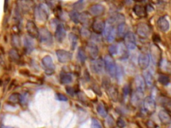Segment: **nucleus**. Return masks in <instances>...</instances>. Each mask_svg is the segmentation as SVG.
<instances>
[{"label": "nucleus", "instance_id": "obj_7", "mask_svg": "<svg viewBox=\"0 0 171 128\" xmlns=\"http://www.w3.org/2000/svg\"><path fill=\"white\" fill-rule=\"evenodd\" d=\"M26 30L31 38H37L39 36V30L34 22L29 21L26 24Z\"/></svg>", "mask_w": 171, "mask_h": 128}, {"label": "nucleus", "instance_id": "obj_31", "mask_svg": "<svg viewBox=\"0 0 171 128\" xmlns=\"http://www.w3.org/2000/svg\"><path fill=\"white\" fill-rule=\"evenodd\" d=\"M69 17L75 24H78L80 22V14L76 11H72L69 13Z\"/></svg>", "mask_w": 171, "mask_h": 128}, {"label": "nucleus", "instance_id": "obj_19", "mask_svg": "<svg viewBox=\"0 0 171 128\" xmlns=\"http://www.w3.org/2000/svg\"><path fill=\"white\" fill-rule=\"evenodd\" d=\"M24 48L26 53L30 54L34 49V42L32 38L30 37H25L24 39Z\"/></svg>", "mask_w": 171, "mask_h": 128}, {"label": "nucleus", "instance_id": "obj_8", "mask_svg": "<svg viewBox=\"0 0 171 128\" xmlns=\"http://www.w3.org/2000/svg\"><path fill=\"white\" fill-rule=\"evenodd\" d=\"M43 5H38L35 10V16H36V18L38 20H40V21H46L48 17L47 11H46L45 7L43 6Z\"/></svg>", "mask_w": 171, "mask_h": 128}, {"label": "nucleus", "instance_id": "obj_14", "mask_svg": "<svg viewBox=\"0 0 171 128\" xmlns=\"http://www.w3.org/2000/svg\"><path fill=\"white\" fill-rule=\"evenodd\" d=\"M87 49L89 54V56L92 60H96L98 56V48L94 43L90 42L87 45Z\"/></svg>", "mask_w": 171, "mask_h": 128}, {"label": "nucleus", "instance_id": "obj_41", "mask_svg": "<svg viewBox=\"0 0 171 128\" xmlns=\"http://www.w3.org/2000/svg\"><path fill=\"white\" fill-rule=\"evenodd\" d=\"M82 35L83 36H85V37H88V36H90V31H88L87 30H86V29H82Z\"/></svg>", "mask_w": 171, "mask_h": 128}, {"label": "nucleus", "instance_id": "obj_27", "mask_svg": "<svg viewBox=\"0 0 171 128\" xmlns=\"http://www.w3.org/2000/svg\"><path fill=\"white\" fill-rule=\"evenodd\" d=\"M69 42H70L71 48L72 50H74L77 45L78 39V36H76V35H75L74 33H71L69 34Z\"/></svg>", "mask_w": 171, "mask_h": 128}, {"label": "nucleus", "instance_id": "obj_38", "mask_svg": "<svg viewBox=\"0 0 171 128\" xmlns=\"http://www.w3.org/2000/svg\"><path fill=\"white\" fill-rule=\"evenodd\" d=\"M116 124L118 127L120 128H123L126 126V123L125 121H124L122 119L119 118L116 121Z\"/></svg>", "mask_w": 171, "mask_h": 128}, {"label": "nucleus", "instance_id": "obj_29", "mask_svg": "<svg viewBox=\"0 0 171 128\" xmlns=\"http://www.w3.org/2000/svg\"><path fill=\"white\" fill-rule=\"evenodd\" d=\"M20 97H21V95L17 94V93H13V94H11L10 97H9L8 100L9 101H10L11 103H17L20 102Z\"/></svg>", "mask_w": 171, "mask_h": 128}, {"label": "nucleus", "instance_id": "obj_17", "mask_svg": "<svg viewBox=\"0 0 171 128\" xmlns=\"http://www.w3.org/2000/svg\"><path fill=\"white\" fill-rule=\"evenodd\" d=\"M157 25L162 31H167L169 30L170 24L166 17H161L157 21Z\"/></svg>", "mask_w": 171, "mask_h": 128}, {"label": "nucleus", "instance_id": "obj_12", "mask_svg": "<svg viewBox=\"0 0 171 128\" xmlns=\"http://www.w3.org/2000/svg\"><path fill=\"white\" fill-rule=\"evenodd\" d=\"M66 31L64 26L62 24H58L57 25L56 30L55 32V37L58 42H62L65 39Z\"/></svg>", "mask_w": 171, "mask_h": 128}, {"label": "nucleus", "instance_id": "obj_42", "mask_svg": "<svg viewBox=\"0 0 171 128\" xmlns=\"http://www.w3.org/2000/svg\"><path fill=\"white\" fill-rule=\"evenodd\" d=\"M8 4H9V0H5L4 1V11L6 12L7 9H8Z\"/></svg>", "mask_w": 171, "mask_h": 128}, {"label": "nucleus", "instance_id": "obj_4", "mask_svg": "<svg viewBox=\"0 0 171 128\" xmlns=\"http://www.w3.org/2000/svg\"><path fill=\"white\" fill-rule=\"evenodd\" d=\"M143 106L145 112L149 114L155 113L156 110V101L155 99L150 96L146 97L144 100Z\"/></svg>", "mask_w": 171, "mask_h": 128}, {"label": "nucleus", "instance_id": "obj_6", "mask_svg": "<svg viewBox=\"0 0 171 128\" xmlns=\"http://www.w3.org/2000/svg\"><path fill=\"white\" fill-rule=\"evenodd\" d=\"M56 56L59 62L62 63L69 62L72 58V54L70 52L63 50V49H58V50H57Z\"/></svg>", "mask_w": 171, "mask_h": 128}, {"label": "nucleus", "instance_id": "obj_36", "mask_svg": "<svg viewBox=\"0 0 171 128\" xmlns=\"http://www.w3.org/2000/svg\"><path fill=\"white\" fill-rule=\"evenodd\" d=\"M91 128H102L100 122L96 119H92V127Z\"/></svg>", "mask_w": 171, "mask_h": 128}, {"label": "nucleus", "instance_id": "obj_1", "mask_svg": "<svg viewBox=\"0 0 171 128\" xmlns=\"http://www.w3.org/2000/svg\"><path fill=\"white\" fill-rule=\"evenodd\" d=\"M104 67L106 69L107 72L111 77H115L116 74L117 67L116 65V63L113 58L110 56H106L104 59Z\"/></svg>", "mask_w": 171, "mask_h": 128}, {"label": "nucleus", "instance_id": "obj_32", "mask_svg": "<svg viewBox=\"0 0 171 128\" xmlns=\"http://www.w3.org/2000/svg\"><path fill=\"white\" fill-rule=\"evenodd\" d=\"M78 58L81 63H84L86 60V55L85 51L82 48H79L78 51Z\"/></svg>", "mask_w": 171, "mask_h": 128}, {"label": "nucleus", "instance_id": "obj_40", "mask_svg": "<svg viewBox=\"0 0 171 128\" xmlns=\"http://www.w3.org/2000/svg\"><path fill=\"white\" fill-rule=\"evenodd\" d=\"M66 92H67V93L69 95H70L71 96L74 95L75 91H74V88H72V87H66Z\"/></svg>", "mask_w": 171, "mask_h": 128}, {"label": "nucleus", "instance_id": "obj_43", "mask_svg": "<svg viewBox=\"0 0 171 128\" xmlns=\"http://www.w3.org/2000/svg\"><path fill=\"white\" fill-rule=\"evenodd\" d=\"M1 128H12V127H5V126H2Z\"/></svg>", "mask_w": 171, "mask_h": 128}, {"label": "nucleus", "instance_id": "obj_5", "mask_svg": "<svg viewBox=\"0 0 171 128\" xmlns=\"http://www.w3.org/2000/svg\"><path fill=\"white\" fill-rule=\"evenodd\" d=\"M124 37V45L129 49H134L137 47V42L134 35L132 32H128Z\"/></svg>", "mask_w": 171, "mask_h": 128}, {"label": "nucleus", "instance_id": "obj_35", "mask_svg": "<svg viewBox=\"0 0 171 128\" xmlns=\"http://www.w3.org/2000/svg\"><path fill=\"white\" fill-rule=\"evenodd\" d=\"M109 53L111 54L112 56H114L118 54V46L116 45H112L109 47L108 49Z\"/></svg>", "mask_w": 171, "mask_h": 128}, {"label": "nucleus", "instance_id": "obj_16", "mask_svg": "<svg viewBox=\"0 0 171 128\" xmlns=\"http://www.w3.org/2000/svg\"><path fill=\"white\" fill-rule=\"evenodd\" d=\"M105 11V8L102 5L96 4L92 5L90 8L89 9V11L92 15L95 16H101Z\"/></svg>", "mask_w": 171, "mask_h": 128}, {"label": "nucleus", "instance_id": "obj_20", "mask_svg": "<svg viewBox=\"0 0 171 128\" xmlns=\"http://www.w3.org/2000/svg\"><path fill=\"white\" fill-rule=\"evenodd\" d=\"M118 54H119L120 60H126L129 56V52L126 48V46L122 43L119 47H118Z\"/></svg>", "mask_w": 171, "mask_h": 128}, {"label": "nucleus", "instance_id": "obj_10", "mask_svg": "<svg viewBox=\"0 0 171 128\" xmlns=\"http://www.w3.org/2000/svg\"><path fill=\"white\" fill-rule=\"evenodd\" d=\"M138 65L142 69H146L150 64V56L147 54H140L138 60Z\"/></svg>", "mask_w": 171, "mask_h": 128}, {"label": "nucleus", "instance_id": "obj_18", "mask_svg": "<svg viewBox=\"0 0 171 128\" xmlns=\"http://www.w3.org/2000/svg\"><path fill=\"white\" fill-rule=\"evenodd\" d=\"M158 117L161 121L163 124L168 125L171 124V116L167 112L164 110H161L158 113Z\"/></svg>", "mask_w": 171, "mask_h": 128}, {"label": "nucleus", "instance_id": "obj_11", "mask_svg": "<svg viewBox=\"0 0 171 128\" xmlns=\"http://www.w3.org/2000/svg\"><path fill=\"white\" fill-rule=\"evenodd\" d=\"M137 32L139 36L143 38L149 37L150 33V28L149 25L146 24H140L137 27Z\"/></svg>", "mask_w": 171, "mask_h": 128}, {"label": "nucleus", "instance_id": "obj_37", "mask_svg": "<svg viewBox=\"0 0 171 128\" xmlns=\"http://www.w3.org/2000/svg\"><path fill=\"white\" fill-rule=\"evenodd\" d=\"M56 96V99L57 100L61 101H68V97L63 94H57Z\"/></svg>", "mask_w": 171, "mask_h": 128}, {"label": "nucleus", "instance_id": "obj_24", "mask_svg": "<svg viewBox=\"0 0 171 128\" xmlns=\"http://www.w3.org/2000/svg\"><path fill=\"white\" fill-rule=\"evenodd\" d=\"M127 31V26L124 24V23H121L118 25V27L117 29V34L118 36L119 37H124L125 35L128 33Z\"/></svg>", "mask_w": 171, "mask_h": 128}, {"label": "nucleus", "instance_id": "obj_9", "mask_svg": "<svg viewBox=\"0 0 171 128\" xmlns=\"http://www.w3.org/2000/svg\"><path fill=\"white\" fill-rule=\"evenodd\" d=\"M91 68L92 71L96 73V74H100V73H102L104 69V60L101 59V58L94 60L91 63Z\"/></svg>", "mask_w": 171, "mask_h": 128}, {"label": "nucleus", "instance_id": "obj_33", "mask_svg": "<svg viewBox=\"0 0 171 128\" xmlns=\"http://www.w3.org/2000/svg\"><path fill=\"white\" fill-rule=\"evenodd\" d=\"M97 112L98 114H99L101 117H102V118L106 117L107 114H108V113H107V111L105 107H104V106L101 104L98 105L97 107Z\"/></svg>", "mask_w": 171, "mask_h": 128}, {"label": "nucleus", "instance_id": "obj_3", "mask_svg": "<svg viewBox=\"0 0 171 128\" xmlns=\"http://www.w3.org/2000/svg\"><path fill=\"white\" fill-rule=\"evenodd\" d=\"M42 64L46 74L50 75L54 74L55 71V65L52 58L50 56H46L42 58Z\"/></svg>", "mask_w": 171, "mask_h": 128}, {"label": "nucleus", "instance_id": "obj_30", "mask_svg": "<svg viewBox=\"0 0 171 128\" xmlns=\"http://www.w3.org/2000/svg\"><path fill=\"white\" fill-rule=\"evenodd\" d=\"M11 43H12L13 47L16 48H19L20 45H21V41H20L19 37L17 34L12 36V37H11Z\"/></svg>", "mask_w": 171, "mask_h": 128}, {"label": "nucleus", "instance_id": "obj_25", "mask_svg": "<svg viewBox=\"0 0 171 128\" xmlns=\"http://www.w3.org/2000/svg\"><path fill=\"white\" fill-rule=\"evenodd\" d=\"M9 56L11 61H13V62L18 63L20 61V56L18 54V52L15 49H12L9 51Z\"/></svg>", "mask_w": 171, "mask_h": 128}, {"label": "nucleus", "instance_id": "obj_26", "mask_svg": "<svg viewBox=\"0 0 171 128\" xmlns=\"http://www.w3.org/2000/svg\"><path fill=\"white\" fill-rule=\"evenodd\" d=\"M108 92L110 97H111L112 100L114 101H116L118 100V95L117 89L114 88V87L111 86L109 88Z\"/></svg>", "mask_w": 171, "mask_h": 128}, {"label": "nucleus", "instance_id": "obj_34", "mask_svg": "<svg viewBox=\"0 0 171 128\" xmlns=\"http://www.w3.org/2000/svg\"><path fill=\"white\" fill-rule=\"evenodd\" d=\"M115 36H116V31H115V29L113 28L106 37L107 41H108V42H113L115 38Z\"/></svg>", "mask_w": 171, "mask_h": 128}, {"label": "nucleus", "instance_id": "obj_22", "mask_svg": "<svg viewBox=\"0 0 171 128\" xmlns=\"http://www.w3.org/2000/svg\"><path fill=\"white\" fill-rule=\"evenodd\" d=\"M133 11H134V13L136 15L138 16V17H145L146 16V8L141 6V5H135L134 7V9H133Z\"/></svg>", "mask_w": 171, "mask_h": 128}, {"label": "nucleus", "instance_id": "obj_21", "mask_svg": "<svg viewBox=\"0 0 171 128\" xmlns=\"http://www.w3.org/2000/svg\"><path fill=\"white\" fill-rule=\"evenodd\" d=\"M60 82L62 84H65V85H67V84H69L72 82V76L70 74H68V73L66 72H62L61 73L60 76Z\"/></svg>", "mask_w": 171, "mask_h": 128}, {"label": "nucleus", "instance_id": "obj_15", "mask_svg": "<svg viewBox=\"0 0 171 128\" xmlns=\"http://www.w3.org/2000/svg\"><path fill=\"white\" fill-rule=\"evenodd\" d=\"M135 85L136 89L138 93L144 94V90H145V81L144 80V78L142 77L140 75H138L135 79Z\"/></svg>", "mask_w": 171, "mask_h": 128}, {"label": "nucleus", "instance_id": "obj_28", "mask_svg": "<svg viewBox=\"0 0 171 128\" xmlns=\"http://www.w3.org/2000/svg\"><path fill=\"white\" fill-rule=\"evenodd\" d=\"M158 80L159 82L163 86H168L170 83V78L169 76H167L166 75H163V74L159 75Z\"/></svg>", "mask_w": 171, "mask_h": 128}, {"label": "nucleus", "instance_id": "obj_13", "mask_svg": "<svg viewBox=\"0 0 171 128\" xmlns=\"http://www.w3.org/2000/svg\"><path fill=\"white\" fill-rule=\"evenodd\" d=\"M105 25H106V24L103 20L96 19V20H95L93 23V25H92V29H93V31L95 32L96 33L100 34V33H103L104 28H105Z\"/></svg>", "mask_w": 171, "mask_h": 128}, {"label": "nucleus", "instance_id": "obj_23", "mask_svg": "<svg viewBox=\"0 0 171 128\" xmlns=\"http://www.w3.org/2000/svg\"><path fill=\"white\" fill-rule=\"evenodd\" d=\"M144 80L148 87H151L153 84V77L149 71L144 72Z\"/></svg>", "mask_w": 171, "mask_h": 128}, {"label": "nucleus", "instance_id": "obj_39", "mask_svg": "<svg viewBox=\"0 0 171 128\" xmlns=\"http://www.w3.org/2000/svg\"><path fill=\"white\" fill-rule=\"evenodd\" d=\"M130 93V88L128 85H126L123 88V94L124 97H126L127 95H128Z\"/></svg>", "mask_w": 171, "mask_h": 128}, {"label": "nucleus", "instance_id": "obj_2", "mask_svg": "<svg viewBox=\"0 0 171 128\" xmlns=\"http://www.w3.org/2000/svg\"><path fill=\"white\" fill-rule=\"evenodd\" d=\"M39 39L40 42L46 45H52L53 43V37L48 29L42 28L39 30Z\"/></svg>", "mask_w": 171, "mask_h": 128}]
</instances>
